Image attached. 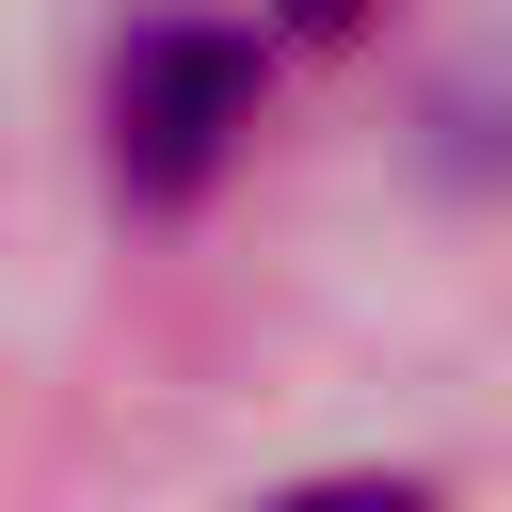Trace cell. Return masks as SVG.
Masks as SVG:
<instances>
[{
    "label": "cell",
    "mask_w": 512,
    "mask_h": 512,
    "mask_svg": "<svg viewBox=\"0 0 512 512\" xmlns=\"http://www.w3.org/2000/svg\"><path fill=\"white\" fill-rule=\"evenodd\" d=\"M256 112V48L240 32H144L112 64V176L128 192H192Z\"/></svg>",
    "instance_id": "obj_1"
},
{
    "label": "cell",
    "mask_w": 512,
    "mask_h": 512,
    "mask_svg": "<svg viewBox=\"0 0 512 512\" xmlns=\"http://www.w3.org/2000/svg\"><path fill=\"white\" fill-rule=\"evenodd\" d=\"M272 512H448V496H416V480H304V496H272Z\"/></svg>",
    "instance_id": "obj_2"
}]
</instances>
